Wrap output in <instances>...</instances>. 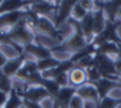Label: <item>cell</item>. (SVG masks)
<instances>
[{
  "mask_svg": "<svg viewBox=\"0 0 121 108\" xmlns=\"http://www.w3.org/2000/svg\"><path fill=\"white\" fill-rule=\"evenodd\" d=\"M5 32L8 39H10L12 41H14L16 44L26 46L28 44H34L36 41V35L30 27L27 26V22H26V17L23 19L18 22L14 27H12L9 31H3Z\"/></svg>",
  "mask_w": 121,
  "mask_h": 108,
  "instance_id": "obj_1",
  "label": "cell"
},
{
  "mask_svg": "<svg viewBox=\"0 0 121 108\" xmlns=\"http://www.w3.org/2000/svg\"><path fill=\"white\" fill-rule=\"evenodd\" d=\"M89 42L86 40V37L84 36V33L80 32H72L68 37H66L63 42H60L57 46L50 48V52L53 54L54 52H67V53H76L80 49H82L84 46H86Z\"/></svg>",
  "mask_w": 121,
  "mask_h": 108,
  "instance_id": "obj_2",
  "label": "cell"
},
{
  "mask_svg": "<svg viewBox=\"0 0 121 108\" xmlns=\"http://www.w3.org/2000/svg\"><path fill=\"white\" fill-rule=\"evenodd\" d=\"M34 32H37V33H43V35H47V36H50L53 37L54 40H57V42H63V35L62 32L56 27L53 21H50L47 17H37L36 19V23L32 28Z\"/></svg>",
  "mask_w": 121,
  "mask_h": 108,
  "instance_id": "obj_3",
  "label": "cell"
},
{
  "mask_svg": "<svg viewBox=\"0 0 121 108\" xmlns=\"http://www.w3.org/2000/svg\"><path fill=\"white\" fill-rule=\"evenodd\" d=\"M17 93L22 99L34 102V103H40L41 100H44L47 98H52L50 94L48 93V90L43 86H39V85H32V86H26L25 85V89L17 90Z\"/></svg>",
  "mask_w": 121,
  "mask_h": 108,
  "instance_id": "obj_4",
  "label": "cell"
},
{
  "mask_svg": "<svg viewBox=\"0 0 121 108\" xmlns=\"http://www.w3.org/2000/svg\"><path fill=\"white\" fill-rule=\"evenodd\" d=\"M28 9L32 10V12L35 14H37L39 17H47V18H49L50 21L54 22L58 7H57L53 1L43 0V1H34L32 4L28 7Z\"/></svg>",
  "mask_w": 121,
  "mask_h": 108,
  "instance_id": "obj_5",
  "label": "cell"
},
{
  "mask_svg": "<svg viewBox=\"0 0 121 108\" xmlns=\"http://www.w3.org/2000/svg\"><path fill=\"white\" fill-rule=\"evenodd\" d=\"M27 14V10H17V12H9L0 14V31H9L14 27L21 19H23Z\"/></svg>",
  "mask_w": 121,
  "mask_h": 108,
  "instance_id": "obj_6",
  "label": "cell"
},
{
  "mask_svg": "<svg viewBox=\"0 0 121 108\" xmlns=\"http://www.w3.org/2000/svg\"><path fill=\"white\" fill-rule=\"evenodd\" d=\"M79 3V0H62L60 4L58 5V10H57V16L54 19V25L58 28L62 23H65L68 18L71 17L72 8Z\"/></svg>",
  "mask_w": 121,
  "mask_h": 108,
  "instance_id": "obj_7",
  "label": "cell"
},
{
  "mask_svg": "<svg viewBox=\"0 0 121 108\" xmlns=\"http://www.w3.org/2000/svg\"><path fill=\"white\" fill-rule=\"evenodd\" d=\"M76 94V87L65 86L60 87L58 94L53 98V108H68L71 98Z\"/></svg>",
  "mask_w": 121,
  "mask_h": 108,
  "instance_id": "obj_8",
  "label": "cell"
},
{
  "mask_svg": "<svg viewBox=\"0 0 121 108\" xmlns=\"http://www.w3.org/2000/svg\"><path fill=\"white\" fill-rule=\"evenodd\" d=\"M25 53L31 55L35 61H39V59H44V58H49L53 54L50 52V48H45L44 45H41L39 41H35L34 44H28L23 46Z\"/></svg>",
  "mask_w": 121,
  "mask_h": 108,
  "instance_id": "obj_9",
  "label": "cell"
},
{
  "mask_svg": "<svg viewBox=\"0 0 121 108\" xmlns=\"http://www.w3.org/2000/svg\"><path fill=\"white\" fill-rule=\"evenodd\" d=\"M76 94L84 99L85 102H93L95 104L99 103V95H98V91L93 84L86 82V84L79 86L76 89Z\"/></svg>",
  "mask_w": 121,
  "mask_h": 108,
  "instance_id": "obj_10",
  "label": "cell"
},
{
  "mask_svg": "<svg viewBox=\"0 0 121 108\" xmlns=\"http://www.w3.org/2000/svg\"><path fill=\"white\" fill-rule=\"evenodd\" d=\"M31 5V0H3L0 4V14L17 12V10L26 9Z\"/></svg>",
  "mask_w": 121,
  "mask_h": 108,
  "instance_id": "obj_11",
  "label": "cell"
},
{
  "mask_svg": "<svg viewBox=\"0 0 121 108\" xmlns=\"http://www.w3.org/2000/svg\"><path fill=\"white\" fill-rule=\"evenodd\" d=\"M88 82V77H86V70L81 67L75 66L71 71H68V84L72 87H79Z\"/></svg>",
  "mask_w": 121,
  "mask_h": 108,
  "instance_id": "obj_12",
  "label": "cell"
},
{
  "mask_svg": "<svg viewBox=\"0 0 121 108\" xmlns=\"http://www.w3.org/2000/svg\"><path fill=\"white\" fill-rule=\"evenodd\" d=\"M75 67V63L70 59H65V61H60V63L57 67L52 68L49 71H45V72H41L43 77L45 79H56L58 75H62V73H67L68 71H71Z\"/></svg>",
  "mask_w": 121,
  "mask_h": 108,
  "instance_id": "obj_13",
  "label": "cell"
},
{
  "mask_svg": "<svg viewBox=\"0 0 121 108\" xmlns=\"http://www.w3.org/2000/svg\"><path fill=\"white\" fill-rule=\"evenodd\" d=\"M93 85L95 86V89H97V91H98L99 100H100V99H103L104 96L109 95V93H111L115 87H120L119 86V82L108 80V79H100L99 81L94 82Z\"/></svg>",
  "mask_w": 121,
  "mask_h": 108,
  "instance_id": "obj_14",
  "label": "cell"
},
{
  "mask_svg": "<svg viewBox=\"0 0 121 108\" xmlns=\"http://www.w3.org/2000/svg\"><path fill=\"white\" fill-rule=\"evenodd\" d=\"M80 25H81V30L82 33L86 37L88 42L90 44L94 39V18H93V12H88V14L84 17V18L80 21Z\"/></svg>",
  "mask_w": 121,
  "mask_h": 108,
  "instance_id": "obj_15",
  "label": "cell"
},
{
  "mask_svg": "<svg viewBox=\"0 0 121 108\" xmlns=\"http://www.w3.org/2000/svg\"><path fill=\"white\" fill-rule=\"evenodd\" d=\"M37 64H36V61H26L23 63V66L19 68V71L16 73V76L14 77L18 79V80H21L22 82H25L27 80V77L30 75H32V73L37 72Z\"/></svg>",
  "mask_w": 121,
  "mask_h": 108,
  "instance_id": "obj_16",
  "label": "cell"
},
{
  "mask_svg": "<svg viewBox=\"0 0 121 108\" xmlns=\"http://www.w3.org/2000/svg\"><path fill=\"white\" fill-rule=\"evenodd\" d=\"M95 53H99V54H104V55H108V57H116L119 55V44L113 41H106L103 42L102 45L97 46V52Z\"/></svg>",
  "mask_w": 121,
  "mask_h": 108,
  "instance_id": "obj_17",
  "label": "cell"
},
{
  "mask_svg": "<svg viewBox=\"0 0 121 108\" xmlns=\"http://www.w3.org/2000/svg\"><path fill=\"white\" fill-rule=\"evenodd\" d=\"M60 63V61L56 57H49V58H44V59H39L36 61V64H37V70L40 72H45V71H49L52 68L57 67L58 64Z\"/></svg>",
  "mask_w": 121,
  "mask_h": 108,
  "instance_id": "obj_18",
  "label": "cell"
},
{
  "mask_svg": "<svg viewBox=\"0 0 121 108\" xmlns=\"http://www.w3.org/2000/svg\"><path fill=\"white\" fill-rule=\"evenodd\" d=\"M21 107H23V99L18 95L16 87L13 86V89L9 93L7 103H5V106L3 108H21Z\"/></svg>",
  "mask_w": 121,
  "mask_h": 108,
  "instance_id": "obj_19",
  "label": "cell"
},
{
  "mask_svg": "<svg viewBox=\"0 0 121 108\" xmlns=\"http://www.w3.org/2000/svg\"><path fill=\"white\" fill-rule=\"evenodd\" d=\"M41 86L45 87V89L48 90V93L50 94L52 99L58 94V91H59V89H60V86L53 80V79H45V77H44V82H43Z\"/></svg>",
  "mask_w": 121,
  "mask_h": 108,
  "instance_id": "obj_20",
  "label": "cell"
},
{
  "mask_svg": "<svg viewBox=\"0 0 121 108\" xmlns=\"http://www.w3.org/2000/svg\"><path fill=\"white\" fill-rule=\"evenodd\" d=\"M12 89H13V79L7 76L3 72L1 68H0V90H3V91L9 94Z\"/></svg>",
  "mask_w": 121,
  "mask_h": 108,
  "instance_id": "obj_21",
  "label": "cell"
},
{
  "mask_svg": "<svg viewBox=\"0 0 121 108\" xmlns=\"http://www.w3.org/2000/svg\"><path fill=\"white\" fill-rule=\"evenodd\" d=\"M86 77H88L89 84H94V82L99 81L100 79H102V75H100V72L98 71V68L93 66V67L86 68Z\"/></svg>",
  "mask_w": 121,
  "mask_h": 108,
  "instance_id": "obj_22",
  "label": "cell"
},
{
  "mask_svg": "<svg viewBox=\"0 0 121 108\" xmlns=\"http://www.w3.org/2000/svg\"><path fill=\"white\" fill-rule=\"evenodd\" d=\"M0 52L4 54V55L7 57L8 59L16 58V57L19 55L18 52H17V50L14 49L12 45H9V44H0Z\"/></svg>",
  "mask_w": 121,
  "mask_h": 108,
  "instance_id": "obj_23",
  "label": "cell"
},
{
  "mask_svg": "<svg viewBox=\"0 0 121 108\" xmlns=\"http://www.w3.org/2000/svg\"><path fill=\"white\" fill-rule=\"evenodd\" d=\"M88 14V10L86 9H84V8L81 7V5L77 3L76 5L72 8V12H71V17L72 18H75V19H77V21H81L82 18Z\"/></svg>",
  "mask_w": 121,
  "mask_h": 108,
  "instance_id": "obj_24",
  "label": "cell"
},
{
  "mask_svg": "<svg viewBox=\"0 0 121 108\" xmlns=\"http://www.w3.org/2000/svg\"><path fill=\"white\" fill-rule=\"evenodd\" d=\"M68 108H85V100L82 98H80L77 94H75L70 100Z\"/></svg>",
  "mask_w": 121,
  "mask_h": 108,
  "instance_id": "obj_25",
  "label": "cell"
},
{
  "mask_svg": "<svg viewBox=\"0 0 121 108\" xmlns=\"http://www.w3.org/2000/svg\"><path fill=\"white\" fill-rule=\"evenodd\" d=\"M53 80L56 81L60 87L70 86V84H68V72L67 73H62V75H58L56 79H53Z\"/></svg>",
  "mask_w": 121,
  "mask_h": 108,
  "instance_id": "obj_26",
  "label": "cell"
},
{
  "mask_svg": "<svg viewBox=\"0 0 121 108\" xmlns=\"http://www.w3.org/2000/svg\"><path fill=\"white\" fill-rule=\"evenodd\" d=\"M23 107L25 108H43L40 103H34V102L25 100V99H23Z\"/></svg>",
  "mask_w": 121,
  "mask_h": 108,
  "instance_id": "obj_27",
  "label": "cell"
},
{
  "mask_svg": "<svg viewBox=\"0 0 121 108\" xmlns=\"http://www.w3.org/2000/svg\"><path fill=\"white\" fill-rule=\"evenodd\" d=\"M8 96H9L8 93L0 90V107H4L5 106V103H7V100H8Z\"/></svg>",
  "mask_w": 121,
  "mask_h": 108,
  "instance_id": "obj_28",
  "label": "cell"
},
{
  "mask_svg": "<svg viewBox=\"0 0 121 108\" xmlns=\"http://www.w3.org/2000/svg\"><path fill=\"white\" fill-rule=\"evenodd\" d=\"M7 62H8V58H7V57H5L1 52H0V68L4 67V64L7 63Z\"/></svg>",
  "mask_w": 121,
  "mask_h": 108,
  "instance_id": "obj_29",
  "label": "cell"
},
{
  "mask_svg": "<svg viewBox=\"0 0 121 108\" xmlns=\"http://www.w3.org/2000/svg\"><path fill=\"white\" fill-rule=\"evenodd\" d=\"M116 18L119 19V21H121V8L119 10H117V13H116Z\"/></svg>",
  "mask_w": 121,
  "mask_h": 108,
  "instance_id": "obj_30",
  "label": "cell"
},
{
  "mask_svg": "<svg viewBox=\"0 0 121 108\" xmlns=\"http://www.w3.org/2000/svg\"><path fill=\"white\" fill-rule=\"evenodd\" d=\"M119 86L121 87V77H120V80H119Z\"/></svg>",
  "mask_w": 121,
  "mask_h": 108,
  "instance_id": "obj_31",
  "label": "cell"
},
{
  "mask_svg": "<svg viewBox=\"0 0 121 108\" xmlns=\"http://www.w3.org/2000/svg\"><path fill=\"white\" fill-rule=\"evenodd\" d=\"M1 3H3V0H0V4H1Z\"/></svg>",
  "mask_w": 121,
  "mask_h": 108,
  "instance_id": "obj_32",
  "label": "cell"
},
{
  "mask_svg": "<svg viewBox=\"0 0 121 108\" xmlns=\"http://www.w3.org/2000/svg\"><path fill=\"white\" fill-rule=\"evenodd\" d=\"M0 108H3V107H0Z\"/></svg>",
  "mask_w": 121,
  "mask_h": 108,
  "instance_id": "obj_33",
  "label": "cell"
}]
</instances>
